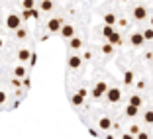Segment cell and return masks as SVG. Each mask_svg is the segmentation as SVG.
I'll use <instances>...</instances> for the list:
<instances>
[{"label": "cell", "instance_id": "30bf717a", "mask_svg": "<svg viewBox=\"0 0 153 139\" xmlns=\"http://www.w3.org/2000/svg\"><path fill=\"white\" fill-rule=\"evenodd\" d=\"M98 127L100 129H110V127H112V121H110L108 118H100L98 120Z\"/></svg>", "mask_w": 153, "mask_h": 139}, {"label": "cell", "instance_id": "e0dca14e", "mask_svg": "<svg viewBox=\"0 0 153 139\" xmlns=\"http://www.w3.org/2000/svg\"><path fill=\"white\" fill-rule=\"evenodd\" d=\"M104 24H106V26H114V24H116V16H114V14H106V16H104Z\"/></svg>", "mask_w": 153, "mask_h": 139}, {"label": "cell", "instance_id": "83f0119b", "mask_svg": "<svg viewBox=\"0 0 153 139\" xmlns=\"http://www.w3.org/2000/svg\"><path fill=\"white\" fill-rule=\"evenodd\" d=\"M135 139H149V135L145 133V131H140V133L135 135Z\"/></svg>", "mask_w": 153, "mask_h": 139}, {"label": "cell", "instance_id": "ac0fdd59", "mask_svg": "<svg viewBox=\"0 0 153 139\" xmlns=\"http://www.w3.org/2000/svg\"><path fill=\"white\" fill-rule=\"evenodd\" d=\"M102 33H104V37L108 39V37H110V35H114V33H116V32H114V27H112V26H104Z\"/></svg>", "mask_w": 153, "mask_h": 139}, {"label": "cell", "instance_id": "2e32d148", "mask_svg": "<svg viewBox=\"0 0 153 139\" xmlns=\"http://www.w3.org/2000/svg\"><path fill=\"white\" fill-rule=\"evenodd\" d=\"M124 84H134V72L131 71L124 72Z\"/></svg>", "mask_w": 153, "mask_h": 139}, {"label": "cell", "instance_id": "cb8c5ba5", "mask_svg": "<svg viewBox=\"0 0 153 139\" xmlns=\"http://www.w3.org/2000/svg\"><path fill=\"white\" fill-rule=\"evenodd\" d=\"M33 6H36V4H33V0H24V8H26V10H32Z\"/></svg>", "mask_w": 153, "mask_h": 139}, {"label": "cell", "instance_id": "6da1fadb", "mask_svg": "<svg viewBox=\"0 0 153 139\" xmlns=\"http://www.w3.org/2000/svg\"><path fill=\"white\" fill-rule=\"evenodd\" d=\"M106 92H108V86H106V82H96V86L92 88V98H102Z\"/></svg>", "mask_w": 153, "mask_h": 139}, {"label": "cell", "instance_id": "d6a6232c", "mask_svg": "<svg viewBox=\"0 0 153 139\" xmlns=\"http://www.w3.org/2000/svg\"><path fill=\"white\" fill-rule=\"evenodd\" d=\"M151 27H153V18H151Z\"/></svg>", "mask_w": 153, "mask_h": 139}, {"label": "cell", "instance_id": "7402d4cb", "mask_svg": "<svg viewBox=\"0 0 153 139\" xmlns=\"http://www.w3.org/2000/svg\"><path fill=\"white\" fill-rule=\"evenodd\" d=\"M143 37H145V41H151L153 39V27L145 30V32H143Z\"/></svg>", "mask_w": 153, "mask_h": 139}, {"label": "cell", "instance_id": "f1b7e54d", "mask_svg": "<svg viewBox=\"0 0 153 139\" xmlns=\"http://www.w3.org/2000/svg\"><path fill=\"white\" fill-rule=\"evenodd\" d=\"M4 102H6V92L0 90V104H4Z\"/></svg>", "mask_w": 153, "mask_h": 139}, {"label": "cell", "instance_id": "44dd1931", "mask_svg": "<svg viewBox=\"0 0 153 139\" xmlns=\"http://www.w3.org/2000/svg\"><path fill=\"white\" fill-rule=\"evenodd\" d=\"M120 41H122L120 33H114V35H110V37H108V43H112V45H118Z\"/></svg>", "mask_w": 153, "mask_h": 139}, {"label": "cell", "instance_id": "484cf974", "mask_svg": "<svg viewBox=\"0 0 153 139\" xmlns=\"http://www.w3.org/2000/svg\"><path fill=\"white\" fill-rule=\"evenodd\" d=\"M140 131H141V129H140V126H131V127H130V133H131V135H137Z\"/></svg>", "mask_w": 153, "mask_h": 139}, {"label": "cell", "instance_id": "ba28073f", "mask_svg": "<svg viewBox=\"0 0 153 139\" xmlns=\"http://www.w3.org/2000/svg\"><path fill=\"white\" fill-rule=\"evenodd\" d=\"M82 65V59L79 57V55H73V57H69V67L71 69H79Z\"/></svg>", "mask_w": 153, "mask_h": 139}, {"label": "cell", "instance_id": "f546056e", "mask_svg": "<svg viewBox=\"0 0 153 139\" xmlns=\"http://www.w3.org/2000/svg\"><path fill=\"white\" fill-rule=\"evenodd\" d=\"M122 139H135V135H131V133H124V135H122Z\"/></svg>", "mask_w": 153, "mask_h": 139}, {"label": "cell", "instance_id": "7a4b0ae2", "mask_svg": "<svg viewBox=\"0 0 153 139\" xmlns=\"http://www.w3.org/2000/svg\"><path fill=\"white\" fill-rule=\"evenodd\" d=\"M106 98H108V102H120L122 100V90L120 88H108V92H106Z\"/></svg>", "mask_w": 153, "mask_h": 139}, {"label": "cell", "instance_id": "ffe728a7", "mask_svg": "<svg viewBox=\"0 0 153 139\" xmlns=\"http://www.w3.org/2000/svg\"><path fill=\"white\" fill-rule=\"evenodd\" d=\"M51 8H53V2H51V0H43V2H41V10H43V12H49Z\"/></svg>", "mask_w": 153, "mask_h": 139}, {"label": "cell", "instance_id": "3957f363", "mask_svg": "<svg viewBox=\"0 0 153 139\" xmlns=\"http://www.w3.org/2000/svg\"><path fill=\"white\" fill-rule=\"evenodd\" d=\"M61 27H63V22H61V18H53L47 22V30H49L51 33L53 32H61Z\"/></svg>", "mask_w": 153, "mask_h": 139}, {"label": "cell", "instance_id": "8992f818", "mask_svg": "<svg viewBox=\"0 0 153 139\" xmlns=\"http://www.w3.org/2000/svg\"><path fill=\"white\" fill-rule=\"evenodd\" d=\"M61 35L67 37V39H71V37H75V27L69 26V24H65L63 27H61Z\"/></svg>", "mask_w": 153, "mask_h": 139}, {"label": "cell", "instance_id": "1f68e13d", "mask_svg": "<svg viewBox=\"0 0 153 139\" xmlns=\"http://www.w3.org/2000/svg\"><path fill=\"white\" fill-rule=\"evenodd\" d=\"M2 45H4V43H2V39H0V47H2Z\"/></svg>", "mask_w": 153, "mask_h": 139}, {"label": "cell", "instance_id": "d6986e66", "mask_svg": "<svg viewBox=\"0 0 153 139\" xmlns=\"http://www.w3.org/2000/svg\"><path fill=\"white\" fill-rule=\"evenodd\" d=\"M130 104H131V106H137V108H140V106H141V96L134 94V96L130 98Z\"/></svg>", "mask_w": 153, "mask_h": 139}, {"label": "cell", "instance_id": "7c38bea8", "mask_svg": "<svg viewBox=\"0 0 153 139\" xmlns=\"http://www.w3.org/2000/svg\"><path fill=\"white\" fill-rule=\"evenodd\" d=\"M14 75H16V78H26V67L18 65V67L14 69Z\"/></svg>", "mask_w": 153, "mask_h": 139}, {"label": "cell", "instance_id": "8fae6325", "mask_svg": "<svg viewBox=\"0 0 153 139\" xmlns=\"http://www.w3.org/2000/svg\"><path fill=\"white\" fill-rule=\"evenodd\" d=\"M71 102H73V106H81V104L85 102V96H82L81 92H76V94L71 98Z\"/></svg>", "mask_w": 153, "mask_h": 139}, {"label": "cell", "instance_id": "4316f807", "mask_svg": "<svg viewBox=\"0 0 153 139\" xmlns=\"http://www.w3.org/2000/svg\"><path fill=\"white\" fill-rule=\"evenodd\" d=\"M16 33H18L20 39H24V37H26V30H22V27H18V30H16Z\"/></svg>", "mask_w": 153, "mask_h": 139}, {"label": "cell", "instance_id": "5b68a950", "mask_svg": "<svg viewBox=\"0 0 153 139\" xmlns=\"http://www.w3.org/2000/svg\"><path fill=\"white\" fill-rule=\"evenodd\" d=\"M134 18L135 20H145L147 18V10H145L143 6H135L134 8Z\"/></svg>", "mask_w": 153, "mask_h": 139}, {"label": "cell", "instance_id": "d4e9b609", "mask_svg": "<svg viewBox=\"0 0 153 139\" xmlns=\"http://www.w3.org/2000/svg\"><path fill=\"white\" fill-rule=\"evenodd\" d=\"M145 121H147V123H153V110H151V112H145Z\"/></svg>", "mask_w": 153, "mask_h": 139}, {"label": "cell", "instance_id": "52a82bcc", "mask_svg": "<svg viewBox=\"0 0 153 139\" xmlns=\"http://www.w3.org/2000/svg\"><path fill=\"white\" fill-rule=\"evenodd\" d=\"M130 41H131V45H135V47H140V45H143L145 37H143V33H134V35L130 37Z\"/></svg>", "mask_w": 153, "mask_h": 139}, {"label": "cell", "instance_id": "5bb4252c", "mask_svg": "<svg viewBox=\"0 0 153 139\" xmlns=\"http://www.w3.org/2000/svg\"><path fill=\"white\" fill-rule=\"evenodd\" d=\"M137 110H140L137 106H131V104H128V108H126V116H130V118L137 116Z\"/></svg>", "mask_w": 153, "mask_h": 139}, {"label": "cell", "instance_id": "4dcf8cb0", "mask_svg": "<svg viewBox=\"0 0 153 139\" xmlns=\"http://www.w3.org/2000/svg\"><path fill=\"white\" fill-rule=\"evenodd\" d=\"M36 61H37V55H36V53H32V59H30V63L36 65Z\"/></svg>", "mask_w": 153, "mask_h": 139}, {"label": "cell", "instance_id": "603a6c76", "mask_svg": "<svg viewBox=\"0 0 153 139\" xmlns=\"http://www.w3.org/2000/svg\"><path fill=\"white\" fill-rule=\"evenodd\" d=\"M112 51H114V45H112V43H106V45L102 47V53H106V55H110Z\"/></svg>", "mask_w": 153, "mask_h": 139}, {"label": "cell", "instance_id": "277c9868", "mask_svg": "<svg viewBox=\"0 0 153 139\" xmlns=\"http://www.w3.org/2000/svg\"><path fill=\"white\" fill-rule=\"evenodd\" d=\"M6 26H8L10 30H18V27H20V16L10 14L8 18H6Z\"/></svg>", "mask_w": 153, "mask_h": 139}, {"label": "cell", "instance_id": "9a60e30c", "mask_svg": "<svg viewBox=\"0 0 153 139\" xmlns=\"http://www.w3.org/2000/svg\"><path fill=\"white\" fill-rule=\"evenodd\" d=\"M71 47L73 49H81L82 47V39L81 37H71Z\"/></svg>", "mask_w": 153, "mask_h": 139}, {"label": "cell", "instance_id": "4fadbf2b", "mask_svg": "<svg viewBox=\"0 0 153 139\" xmlns=\"http://www.w3.org/2000/svg\"><path fill=\"white\" fill-rule=\"evenodd\" d=\"M24 18H26V20H27V18H36V20H37V18H39V12H37L36 8L26 10V12H24Z\"/></svg>", "mask_w": 153, "mask_h": 139}, {"label": "cell", "instance_id": "9c48e42d", "mask_svg": "<svg viewBox=\"0 0 153 139\" xmlns=\"http://www.w3.org/2000/svg\"><path fill=\"white\" fill-rule=\"evenodd\" d=\"M18 59L22 61V63H24V61H30V59H32L30 49H20V51H18Z\"/></svg>", "mask_w": 153, "mask_h": 139}]
</instances>
